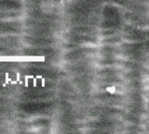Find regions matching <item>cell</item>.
Instances as JSON below:
<instances>
[]
</instances>
